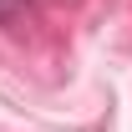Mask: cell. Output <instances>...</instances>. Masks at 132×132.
I'll use <instances>...</instances> for the list:
<instances>
[{
    "mask_svg": "<svg viewBox=\"0 0 132 132\" xmlns=\"http://www.w3.org/2000/svg\"><path fill=\"white\" fill-rule=\"evenodd\" d=\"M31 10H36L31 0H0V26H20Z\"/></svg>",
    "mask_w": 132,
    "mask_h": 132,
    "instance_id": "1",
    "label": "cell"
}]
</instances>
